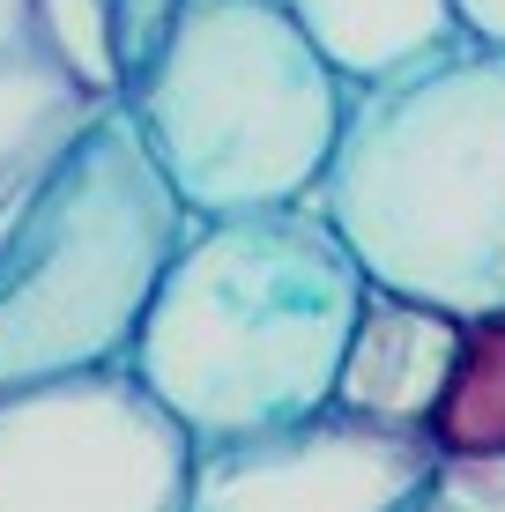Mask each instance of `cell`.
I'll list each match as a JSON object with an SVG mask.
<instances>
[{
    "label": "cell",
    "instance_id": "obj_1",
    "mask_svg": "<svg viewBox=\"0 0 505 512\" xmlns=\"http://www.w3.org/2000/svg\"><path fill=\"white\" fill-rule=\"evenodd\" d=\"M364 297L350 245L312 201L186 223L127 372L194 453L283 438L327 416Z\"/></svg>",
    "mask_w": 505,
    "mask_h": 512
},
{
    "label": "cell",
    "instance_id": "obj_2",
    "mask_svg": "<svg viewBox=\"0 0 505 512\" xmlns=\"http://www.w3.org/2000/svg\"><path fill=\"white\" fill-rule=\"evenodd\" d=\"M364 290L476 327L505 320V52L446 45L409 75L350 90L312 193Z\"/></svg>",
    "mask_w": 505,
    "mask_h": 512
},
{
    "label": "cell",
    "instance_id": "obj_3",
    "mask_svg": "<svg viewBox=\"0 0 505 512\" xmlns=\"http://www.w3.org/2000/svg\"><path fill=\"white\" fill-rule=\"evenodd\" d=\"M342 90L283 0H171L119 112L194 223L298 208L342 134Z\"/></svg>",
    "mask_w": 505,
    "mask_h": 512
},
{
    "label": "cell",
    "instance_id": "obj_4",
    "mask_svg": "<svg viewBox=\"0 0 505 512\" xmlns=\"http://www.w3.org/2000/svg\"><path fill=\"white\" fill-rule=\"evenodd\" d=\"M186 208L127 112H104L0 216V394L127 372Z\"/></svg>",
    "mask_w": 505,
    "mask_h": 512
},
{
    "label": "cell",
    "instance_id": "obj_5",
    "mask_svg": "<svg viewBox=\"0 0 505 512\" xmlns=\"http://www.w3.org/2000/svg\"><path fill=\"white\" fill-rule=\"evenodd\" d=\"M186 483L194 438L134 372L0 394V512H179Z\"/></svg>",
    "mask_w": 505,
    "mask_h": 512
},
{
    "label": "cell",
    "instance_id": "obj_6",
    "mask_svg": "<svg viewBox=\"0 0 505 512\" xmlns=\"http://www.w3.org/2000/svg\"><path fill=\"white\" fill-rule=\"evenodd\" d=\"M127 97L112 0H0V216Z\"/></svg>",
    "mask_w": 505,
    "mask_h": 512
},
{
    "label": "cell",
    "instance_id": "obj_7",
    "mask_svg": "<svg viewBox=\"0 0 505 512\" xmlns=\"http://www.w3.org/2000/svg\"><path fill=\"white\" fill-rule=\"evenodd\" d=\"M431 468L439 453L424 438L320 416L283 438L194 453V483L179 512H402L431 483Z\"/></svg>",
    "mask_w": 505,
    "mask_h": 512
},
{
    "label": "cell",
    "instance_id": "obj_8",
    "mask_svg": "<svg viewBox=\"0 0 505 512\" xmlns=\"http://www.w3.org/2000/svg\"><path fill=\"white\" fill-rule=\"evenodd\" d=\"M454 364H461V320L372 290L364 312H357V327H350V349H342L327 416L357 423V431L424 438L431 416H439V401H446V386H454Z\"/></svg>",
    "mask_w": 505,
    "mask_h": 512
},
{
    "label": "cell",
    "instance_id": "obj_9",
    "mask_svg": "<svg viewBox=\"0 0 505 512\" xmlns=\"http://www.w3.org/2000/svg\"><path fill=\"white\" fill-rule=\"evenodd\" d=\"M283 15L342 90H379L461 45L446 0H283Z\"/></svg>",
    "mask_w": 505,
    "mask_h": 512
},
{
    "label": "cell",
    "instance_id": "obj_10",
    "mask_svg": "<svg viewBox=\"0 0 505 512\" xmlns=\"http://www.w3.org/2000/svg\"><path fill=\"white\" fill-rule=\"evenodd\" d=\"M424 438L439 461H505V320L461 327L454 386Z\"/></svg>",
    "mask_w": 505,
    "mask_h": 512
},
{
    "label": "cell",
    "instance_id": "obj_11",
    "mask_svg": "<svg viewBox=\"0 0 505 512\" xmlns=\"http://www.w3.org/2000/svg\"><path fill=\"white\" fill-rule=\"evenodd\" d=\"M431 490L446 512H505V461H439Z\"/></svg>",
    "mask_w": 505,
    "mask_h": 512
},
{
    "label": "cell",
    "instance_id": "obj_12",
    "mask_svg": "<svg viewBox=\"0 0 505 512\" xmlns=\"http://www.w3.org/2000/svg\"><path fill=\"white\" fill-rule=\"evenodd\" d=\"M171 23V0H112V30H119V52H127V82L142 75V60L156 52Z\"/></svg>",
    "mask_w": 505,
    "mask_h": 512
},
{
    "label": "cell",
    "instance_id": "obj_13",
    "mask_svg": "<svg viewBox=\"0 0 505 512\" xmlns=\"http://www.w3.org/2000/svg\"><path fill=\"white\" fill-rule=\"evenodd\" d=\"M461 45H483V52H505V0H446Z\"/></svg>",
    "mask_w": 505,
    "mask_h": 512
},
{
    "label": "cell",
    "instance_id": "obj_14",
    "mask_svg": "<svg viewBox=\"0 0 505 512\" xmlns=\"http://www.w3.org/2000/svg\"><path fill=\"white\" fill-rule=\"evenodd\" d=\"M402 512H446V505H439V490H431V483H424V490H416V498H409Z\"/></svg>",
    "mask_w": 505,
    "mask_h": 512
}]
</instances>
